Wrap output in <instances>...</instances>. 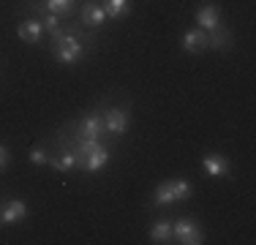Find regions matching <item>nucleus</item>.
I'll list each match as a JSON object with an SVG mask.
<instances>
[{"label":"nucleus","instance_id":"1","mask_svg":"<svg viewBox=\"0 0 256 245\" xmlns=\"http://www.w3.org/2000/svg\"><path fill=\"white\" fill-rule=\"evenodd\" d=\"M84 33H88V28H66V33L60 36L58 41H50V49H52V58L58 60L60 66H74L79 60L84 58V52H88V41L84 38Z\"/></svg>","mask_w":256,"mask_h":245},{"label":"nucleus","instance_id":"2","mask_svg":"<svg viewBox=\"0 0 256 245\" xmlns=\"http://www.w3.org/2000/svg\"><path fill=\"white\" fill-rule=\"evenodd\" d=\"M172 242L180 245H202L204 242V232L196 220L191 218H178L172 220Z\"/></svg>","mask_w":256,"mask_h":245},{"label":"nucleus","instance_id":"3","mask_svg":"<svg viewBox=\"0 0 256 245\" xmlns=\"http://www.w3.org/2000/svg\"><path fill=\"white\" fill-rule=\"evenodd\" d=\"M71 136L76 139H104V114L101 112H88L71 126Z\"/></svg>","mask_w":256,"mask_h":245},{"label":"nucleus","instance_id":"4","mask_svg":"<svg viewBox=\"0 0 256 245\" xmlns=\"http://www.w3.org/2000/svg\"><path fill=\"white\" fill-rule=\"evenodd\" d=\"M131 126V112L126 106H109L104 112V134L109 136H123Z\"/></svg>","mask_w":256,"mask_h":245},{"label":"nucleus","instance_id":"5","mask_svg":"<svg viewBox=\"0 0 256 245\" xmlns=\"http://www.w3.org/2000/svg\"><path fill=\"white\" fill-rule=\"evenodd\" d=\"M46 166H52L54 172H60V174H68V172H76L79 169V158L74 152V147L71 144H60L58 142V150L50 156V164Z\"/></svg>","mask_w":256,"mask_h":245},{"label":"nucleus","instance_id":"6","mask_svg":"<svg viewBox=\"0 0 256 245\" xmlns=\"http://www.w3.org/2000/svg\"><path fill=\"white\" fill-rule=\"evenodd\" d=\"M207 46H210V38H207V30H202V28L186 30L180 38V49L186 54H202V52H207Z\"/></svg>","mask_w":256,"mask_h":245},{"label":"nucleus","instance_id":"7","mask_svg":"<svg viewBox=\"0 0 256 245\" xmlns=\"http://www.w3.org/2000/svg\"><path fill=\"white\" fill-rule=\"evenodd\" d=\"M178 202H180V196H178V180L158 182L153 196H150V207H174Z\"/></svg>","mask_w":256,"mask_h":245},{"label":"nucleus","instance_id":"8","mask_svg":"<svg viewBox=\"0 0 256 245\" xmlns=\"http://www.w3.org/2000/svg\"><path fill=\"white\" fill-rule=\"evenodd\" d=\"M202 169H204L207 177H212V180H221V177L232 174V164L224 152H207L202 158Z\"/></svg>","mask_w":256,"mask_h":245},{"label":"nucleus","instance_id":"9","mask_svg":"<svg viewBox=\"0 0 256 245\" xmlns=\"http://www.w3.org/2000/svg\"><path fill=\"white\" fill-rule=\"evenodd\" d=\"M16 36H20L22 44H41V38H44V24H41L38 16H28V20H22L16 24Z\"/></svg>","mask_w":256,"mask_h":245},{"label":"nucleus","instance_id":"10","mask_svg":"<svg viewBox=\"0 0 256 245\" xmlns=\"http://www.w3.org/2000/svg\"><path fill=\"white\" fill-rule=\"evenodd\" d=\"M196 28H202V30H216L218 24H221V6L218 3H212V0H207V3H202L196 8Z\"/></svg>","mask_w":256,"mask_h":245},{"label":"nucleus","instance_id":"11","mask_svg":"<svg viewBox=\"0 0 256 245\" xmlns=\"http://www.w3.org/2000/svg\"><path fill=\"white\" fill-rule=\"evenodd\" d=\"M28 218V204L22 199H8L0 207V226H14Z\"/></svg>","mask_w":256,"mask_h":245},{"label":"nucleus","instance_id":"12","mask_svg":"<svg viewBox=\"0 0 256 245\" xmlns=\"http://www.w3.org/2000/svg\"><path fill=\"white\" fill-rule=\"evenodd\" d=\"M109 161H112V147H109L106 142H101L88 158H84L82 172H84V174H96V172H101Z\"/></svg>","mask_w":256,"mask_h":245},{"label":"nucleus","instance_id":"13","mask_svg":"<svg viewBox=\"0 0 256 245\" xmlns=\"http://www.w3.org/2000/svg\"><path fill=\"white\" fill-rule=\"evenodd\" d=\"M79 14H82V28H90V30H98L104 22H106V11H104L101 3H96V0H88V3L79 8Z\"/></svg>","mask_w":256,"mask_h":245},{"label":"nucleus","instance_id":"14","mask_svg":"<svg viewBox=\"0 0 256 245\" xmlns=\"http://www.w3.org/2000/svg\"><path fill=\"white\" fill-rule=\"evenodd\" d=\"M207 38H210V46L207 49H216V52H229L232 44H234V38H232V30L226 28V24H218L216 30H210L207 33Z\"/></svg>","mask_w":256,"mask_h":245},{"label":"nucleus","instance_id":"15","mask_svg":"<svg viewBox=\"0 0 256 245\" xmlns=\"http://www.w3.org/2000/svg\"><path fill=\"white\" fill-rule=\"evenodd\" d=\"M148 237H150V242H156V245H166V242H172V218H161V220H156V224L148 229Z\"/></svg>","mask_w":256,"mask_h":245},{"label":"nucleus","instance_id":"16","mask_svg":"<svg viewBox=\"0 0 256 245\" xmlns=\"http://www.w3.org/2000/svg\"><path fill=\"white\" fill-rule=\"evenodd\" d=\"M44 11L58 14L60 20H68L76 11V0H44Z\"/></svg>","mask_w":256,"mask_h":245},{"label":"nucleus","instance_id":"17","mask_svg":"<svg viewBox=\"0 0 256 245\" xmlns=\"http://www.w3.org/2000/svg\"><path fill=\"white\" fill-rule=\"evenodd\" d=\"M104 11H106V20H123L131 11V0H104Z\"/></svg>","mask_w":256,"mask_h":245},{"label":"nucleus","instance_id":"18","mask_svg":"<svg viewBox=\"0 0 256 245\" xmlns=\"http://www.w3.org/2000/svg\"><path fill=\"white\" fill-rule=\"evenodd\" d=\"M28 161L33 164V166H46V164H50V150H46V144H33L30 147Z\"/></svg>","mask_w":256,"mask_h":245},{"label":"nucleus","instance_id":"19","mask_svg":"<svg viewBox=\"0 0 256 245\" xmlns=\"http://www.w3.org/2000/svg\"><path fill=\"white\" fill-rule=\"evenodd\" d=\"M174 180H178V196H180V202H188L194 196V182L186 180V177H174Z\"/></svg>","mask_w":256,"mask_h":245},{"label":"nucleus","instance_id":"20","mask_svg":"<svg viewBox=\"0 0 256 245\" xmlns=\"http://www.w3.org/2000/svg\"><path fill=\"white\" fill-rule=\"evenodd\" d=\"M38 20H41V24H44V33H46V36H50L52 30H58L60 24H63V20H60L58 14H50V11H46L44 16H38Z\"/></svg>","mask_w":256,"mask_h":245},{"label":"nucleus","instance_id":"21","mask_svg":"<svg viewBox=\"0 0 256 245\" xmlns=\"http://www.w3.org/2000/svg\"><path fill=\"white\" fill-rule=\"evenodd\" d=\"M8 164H11V150L6 144H0V172L8 166Z\"/></svg>","mask_w":256,"mask_h":245}]
</instances>
